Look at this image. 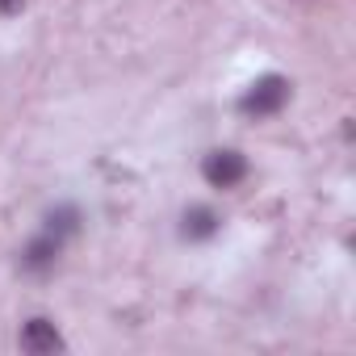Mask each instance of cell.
<instances>
[{
  "mask_svg": "<svg viewBox=\"0 0 356 356\" xmlns=\"http://www.w3.org/2000/svg\"><path fill=\"white\" fill-rule=\"evenodd\" d=\"M47 231L59 235V239L67 243V239L80 231V210H76V206H59V210H51V214H47Z\"/></svg>",
  "mask_w": 356,
  "mask_h": 356,
  "instance_id": "8992f818",
  "label": "cell"
},
{
  "mask_svg": "<svg viewBox=\"0 0 356 356\" xmlns=\"http://www.w3.org/2000/svg\"><path fill=\"white\" fill-rule=\"evenodd\" d=\"M218 231H222V214L210 210V206H189L185 218H181V235H185L189 243H206V239H214Z\"/></svg>",
  "mask_w": 356,
  "mask_h": 356,
  "instance_id": "5b68a950",
  "label": "cell"
},
{
  "mask_svg": "<svg viewBox=\"0 0 356 356\" xmlns=\"http://www.w3.org/2000/svg\"><path fill=\"white\" fill-rule=\"evenodd\" d=\"M202 176H206L210 189H235L248 181V155L235 147H218L202 159Z\"/></svg>",
  "mask_w": 356,
  "mask_h": 356,
  "instance_id": "7a4b0ae2",
  "label": "cell"
},
{
  "mask_svg": "<svg viewBox=\"0 0 356 356\" xmlns=\"http://www.w3.org/2000/svg\"><path fill=\"white\" fill-rule=\"evenodd\" d=\"M59 256H63V239L51 235V231H42V235H34V239L22 248V268H26L30 277H47V273L59 264Z\"/></svg>",
  "mask_w": 356,
  "mask_h": 356,
  "instance_id": "3957f363",
  "label": "cell"
},
{
  "mask_svg": "<svg viewBox=\"0 0 356 356\" xmlns=\"http://www.w3.org/2000/svg\"><path fill=\"white\" fill-rule=\"evenodd\" d=\"M63 348V335H59V327L51 323V318H26L22 323V352H30V356H51V352H59Z\"/></svg>",
  "mask_w": 356,
  "mask_h": 356,
  "instance_id": "277c9868",
  "label": "cell"
},
{
  "mask_svg": "<svg viewBox=\"0 0 356 356\" xmlns=\"http://www.w3.org/2000/svg\"><path fill=\"white\" fill-rule=\"evenodd\" d=\"M285 101H289V80L277 76V72H268V76H260V80L239 97V109H243L248 118H273V113L285 109Z\"/></svg>",
  "mask_w": 356,
  "mask_h": 356,
  "instance_id": "6da1fadb",
  "label": "cell"
}]
</instances>
